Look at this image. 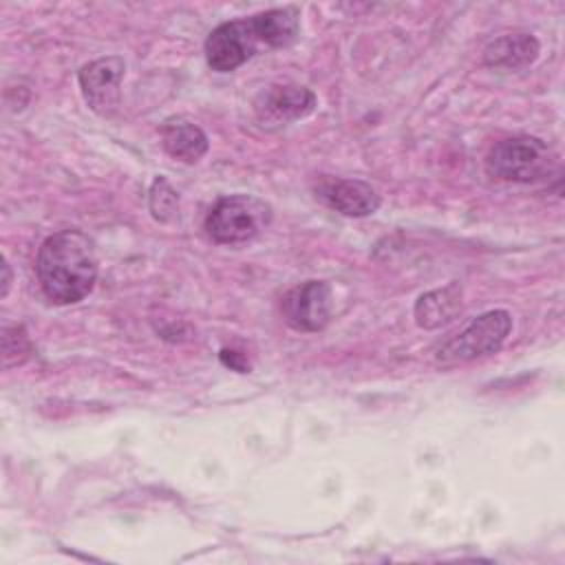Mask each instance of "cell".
Listing matches in <instances>:
<instances>
[{
  "instance_id": "obj_1",
  "label": "cell",
  "mask_w": 565,
  "mask_h": 565,
  "mask_svg": "<svg viewBox=\"0 0 565 565\" xmlns=\"http://www.w3.org/2000/svg\"><path fill=\"white\" fill-rule=\"evenodd\" d=\"M35 274L51 302L75 305L84 300L97 280V254L93 241L79 230L51 234L38 249Z\"/></svg>"
},
{
  "instance_id": "obj_2",
  "label": "cell",
  "mask_w": 565,
  "mask_h": 565,
  "mask_svg": "<svg viewBox=\"0 0 565 565\" xmlns=\"http://www.w3.org/2000/svg\"><path fill=\"white\" fill-rule=\"evenodd\" d=\"M556 168V157L545 141L530 135L501 139L492 146L486 159L490 177L512 183H536L550 177Z\"/></svg>"
},
{
  "instance_id": "obj_3",
  "label": "cell",
  "mask_w": 565,
  "mask_h": 565,
  "mask_svg": "<svg viewBox=\"0 0 565 565\" xmlns=\"http://www.w3.org/2000/svg\"><path fill=\"white\" fill-rule=\"evenodd\" d=\"M271 221V207L252 194L221 196L205 216V232L221 245L247 243Z\"/></svg>"
},
{
  "instance_id": "obj_4",
  "label": "cell",
  "mask_w": 565,
  "mask_h": 565,
  "mask_svg": "<svg viewBox=\"0 0 565 565\" xmlns=\"http://www.w3.org/2000/svg\"><path fill=\"white\" fill-rule=\"evenodd\" d=\"M510 331H512L510 311L490 309L477 316L463 331H459L448 342H444L435 353V362L441 366H455V364L472 362L477 358L497 353L503 347Z\"/></svg>"
},
{
  "instance_id": "obj_5",
  "label": "cell",
  "mask_w": 565,
  "mask_h": 565,
  "mask_svg": "<svg viewBox=\"0 0 565 565\" xmlns=\"http://www.w3.org/2000/svg\"><path fill=\"white\" fill-rule=\"evenodd\" d=\"M258 38L249 18L230 20L210 31L205 40V60L212 71L230 73L254 57Z\"/></svg>"
},
{
  "instance_id": "obj_6",
  "label": "cell",
  "mask_w": 565,
  "mask_h": 565,
  "mask_svg": "<svg viewBox=\"0 0 565 565\" xmlns=\"http://www.w3.org/2000/svg\"><path fill=\"white\" fill-rule=\"evenodd\" d=\"M282 320L302 333L322 331L331 318V287L324 280H305L289 289L280 302Z\"/></svg>"
},
{
  "instance_id": "obj_7",
  "label": "cell",
  "mask_w": 565,
  "mask_h": 565,
  "mask_svg": "<svg viewBox=\"0 0 565 565\" xmlns=\"http://www.w3.org/2000/svg\"><path fill=\"white\" fill-rule=\"evenodd\" d=\"M124 71H126V64L119 55L97 57L79 68L77 73L79 88L90 110H95L102 117H110L119 108V95H121L119 84H121Z\"/></svg>"
},
{
  "instance_id": "obj_8",
  "label": "cell",
  "mask_w": 565,
  "mask_h": 565,
  "mask_svg": "<svg viewBox=\"0 0 565 565\" xmlns=\"http://www.w3.org/2000/svg\"><path fill=\"white\" fill-rule=\"evenodd\" d=\"M313 194L329 210L340 212L344 216H353V218L371 216L380 207L377 190L371 183L360 181V179L322 177L313 185Z\"/></svg>"
},
{
  "instance_id": "obj_9",
  "label": "cell",
  "mask_w": 565,
  "mask_h": 565,
  "mask_svg": "<svg viewBox=\"0 0 565 565\" xmlns=\"http://www.w3.org/2000/svg\"><path fill=\"white\" fill-rule=\"evenodd\" d=\"M256 115L260 121L287 124L307 117L316 108V95L307 86L276 84L256 97Z\"/></svg>"
},
{
  "instance_id": "obj_10",
  "label": "cell",
  "mask_w": 565,
  "mask_h": 565,
  "mask_svg": "<svg viewBox=\"0 0 565 565\" xmlns=\"http://www.w3.org/2000/svg\"><path fill=\"white\" fill-rule=\"evenodd\" d=\"M541 53L539 40L527 31H510L483 49V64L501 71H519L536 62Z\"/></svg>"
},
{
  "instance_id": "obj_11",
  "label": "cell",
  "mask_w": 565,
  "mask_h": 565,
  "mask_svg": "<svg viewBox=\"0 0 565 565\" xmlns=\"http://www.w3.org/2000/svg\"><path fill=\"white\" fill-rule=\"evenodd\" d=\"M163 150L183 163H196L210 148L207 135L188 119H168L161 126Z\"/></svg>"
},
{
  "instance_id": "obj_12",
  "label": "cell",
  "mask_w": 565,
  "mask_h": 565,
  "mask_svg": "<svg viewBox=\"0 0 565 565\" xmlns=\"http://www.w3.org/2000/svg\"><path fill=\"white\" fill-rule=\"evenodd\" d=\"M461 309V285L450 282L441 289L422 294L415 302V322L424 329H437L450 322Z\"/></svg>"
},
{
  "instance_id": "obj_13",
  "label": "cell",
  "mask_w": 565,
  "mask_h": 565,
  "mask_svg": "<svg viewBox=\"0 0 565 565\" xmlns=\"http://www.w3.org/2000/svg\"><path fill=\"white\" fill-rule=\"evenodd\" d=\"M249 20L254 24L258 42H265L267 46H274V49L289 46L300 31V15H298V9L294 7L269 9L252 15Z\"/></svg>"
},
{
  "instance_id": "obj_14",
  "label": "cell",
  "mask_w": 565,
  "mask_h": 565,
  "mask_svg": "<svg viewBox=\"0 0 565 565\" xmlns=\"http://www.w3.org/2000/svg\"><path fill=\"white\" fill-rule=\"evenodd\" d=\"M179 210V194L166 181V177H157L150 185V212L157 221L168 223L174 218Z\"/></svg>"
},
{
  "instance_id": "obj_15",
  "label": "cell",
  "mask_w": 565,
  "mask_h": 565,
  "mask_svg": "<svg viewBox=\"0 0 565 565\" xmlns=\"http://www.w3.org/2000/svg\"><path fill=\"white\" fill-rule=\"evenodd\" d=\"M31 353V342L24 333L22 327H4L2 331V355H4V366H11V358L15 355V364L24 362Z\"/></svg>"
},
{
  "instance_id": "obj_16",
  "label": "cell",
  "mask_w": 565,
  "mask_h": 565,
  "mask_svg": "<svg viewBox=\"0 0 565 565\" xmlns=\"http://www.w3.org/2000/svg\"><path fill=\"white\" fill-rule=\"evenodd\" d=\"M218 358H221V362H223L227 369L238 371V373H249V362H247V358H245L243 353H238V351H234V349H221Z\"/></svg>"
},
{
  "instance_id": "obj_17",
  "label": "cell",
  "mask_w": 565,
  "mask_h": 565,
  "mask_svg": "<svg viewBox=\"0 0 565 565\" xmlns=\"http://www.w3.org/2000/svg\"><path fill=\"white\" fill-rule=\"evenodd\" d=\"M9 285H11V269L7 258H2V298L9 294Z\"/></svg>"
}]
</instances>
